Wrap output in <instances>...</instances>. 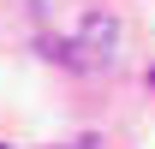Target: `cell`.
<instances>
[{
	"label": "cell",
	"mask_w": 155,
	"mask_h": 149,
	"mask_svg": "<svg viewBox=\"0 0 155 149\" xmlns=\"http://www.w3.org/2000/svg\"><path fill=\"white\" fill-rule=\"evenodd\" d=\"M119 54V24L114 12H84V24H78V36L66 42V66H78V72H107Z\"/></svg>",
	"instance_id": "1"
},
{
	"label": "cell",
	"mask_w": 155,
	"mask_h": 149,
	"mask_svg": "<svg viewBox=\"0 0 155 149\" xmlns=\"http://www.w3.org/2000/svg\"><path fill=\"white\" fill-rule=\"evenodd\" d=\"M149 90H155V66H149Z\"/></svg>",
	"instance_id": "2"
}]
</instances>
